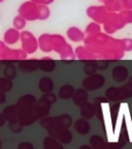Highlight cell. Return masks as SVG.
I'll list each match as a JSON object with an SVG mask.
<instances>
[{
	"label": "cell",
	"instance_id": "obj_1",
	"mask_svg": "<svg viewBox=\"0 0 132 149\" xmlns=\"http://www.w3.org/2000/svg\"><path fill=\"white\" fill-rule=\"evenodd\" d=\"M19 15L22 16L26 21H35L39 20V5L31 1H26L19 7Z\"/></svg>",
	"mask_w": 132,
	"mask_h": 149
},
{
	"label": "cell",
	"instance_id": "obj_2",
	"mask_svg": "<svg viewBox=\"0 0 132 149\" xmlns=\"http://www.w3.org/2000/svg\"><path fill=\"white\" fill-rule=\"evenodd\" d=\"M87 16L90 19H93L94 22L100 24L107 21V19L111 16V13L107 12L106 7L104 5H92L87 8Z\"/></svg>",
	"mask_w": 132,
	"mask_h": 149
},
{
	"label": "cell",
	"instance_id": "obj_3",
	"mask_svg": "<svg viewBox=\"0 0 132 149\" xmlns=\"http://www.w3.org/2000/svg\"><path fill=\"white\" fill-rule=\"evenodd\" d=\"M4 38L6 40L7 44H14L19 38V31L17 30L16 28H10L5 32Z\"/></svg>",
	"mask_w": 132,
	"mask_h": 149
},
{
	"label": "cell",
	"instance_id": "obj_4",
	"mask_svg": "<svg viewBox=\"0 0 132 149\" xmlns=\"http://www.w3.org/2000/svg\"><path fill=\"white\" fill-rule=\"evenodd\" d=\"M67 35L73 40H82L84 38V33L77 27H70L67 30Z\"/></svg>",
	"mask_w": 132,
	"mask_h": 149
},
{
	"label": "cell",
	"instance_id": "obj_5",
	"mask_svg": "<svg viewBox=\"0 0 132 149\" xmlns=\"http://www.w3.org/2000/svg\"><path fill=\"white\" fill-rule=\"evenodd\" d=\"M26 20L23 18L22 16L18 15L14 18V21H12V25H14V28H16L17 30H20V29H23L26 26Z\"/></svg>",
	"mask_w": 132,
	"mask_h": 149
},
{
	"label": "cell",
	"instance_id": "obj_6",
	"mask_svg": "<svg viewBox=\"0 0 132 149\" xmlns=\"http://www.w3.org/2000/svg\"><path fill=\"white\" fill-rule=\"evenodd\" d=\"M51 16V10H50L48 5H39V20L44 21L49 19Z\"/></svg>",
	"mask_w": 132,
	"mask_h": 149
},
{
	"label": "cell",
	"instance_id": "obj_7",
	"mask_svg": "<svg viewBox=\"0 0 132 149\" xmlns=\"http://www.w3.org/2000/svg\"><path fill=\"white\" fill-rule=\"evenodd\" d=\"M119 15L125 24L132 23V10H122L119 13Z\"/></svg>",
	"mask_w": 132,
	"mask_h": 149
},
{
	"label": "cell",
	"instance_id": "obj_8",
	"mask_svg": "<svg viewBox=\"0 0 132 149\" xmlns=\"http://www.w3.org/2000/svg\"><path fill=\"white\" fill-rule=\"evenodd\" d=\"M100 31V26L96 22H92L88 25L87 27V32L88 33H93V32H99Z\"/></svg>",
	"mask_w": 132,
	"mask_h": 149
},
{
	"label": "cell",
	"instance_id": "obj_9",
	"mask_svg": "<svg viewBox=\"0 0 132 149\" xmlns=\"http://www.w3.org/2000/svg\"><path fill=\"white\" fill-rule=\"evenodd\" d=\"M122 10H132V0H120Z\"/></svg>",
	"mask_w": 132,
	"mask_h": 149
},
{
	"label": "cell",
	"instance_id": "obj_10",
	"mask_svg": "<svg viewBox=\"0 0 132 149\" xmlns=\"http://www.w3.org/2000/svg\"><path fill=\"white\" fill-rule=\"evenodd\" d=\"M54 2V0H40V4L39 5H48L49 6L50 4Z\"/></svg>",
	"mask_w": 132,
	"mask_h": 149
},
{
	"label": "cell",
	"instance_id": "obj_11",
	"mask_svg": "<svg viewBox=\"0 0 132 149\" xmlns=\"http://www.w3.org/2000/svg\"><path fill=\"white\" fill-rule=\"evenodd\" d=\"M29 1H31V2L35 3V4H37V5L40 4V0H29Z\"/></svg>",
	"mask_w": 132,
	"mask_h": 149
},
{
	"label": "cell",
	"instance_id": "obj_12",
	"mask_svg": "<svg viewBox=\"0 0 132 149\" xmlns=\"http://www.w3.org/2000/svg\"><path fill=\"white\" fill-rule=\"evenodd\" d=\"M0 2L2 3V2H4V0H0Z\"/></svg>",
	"mask_w": 132,
	"mask_h": 149
}]
</instances>
